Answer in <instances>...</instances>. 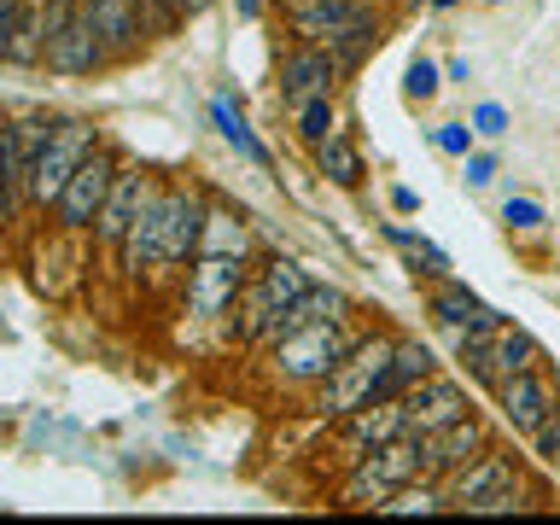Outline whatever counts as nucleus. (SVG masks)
Segmentation results:
<instances>
[{"instance_id": "1", "label": "nucleus", "mask_w": 560, "mask_h": 525, "mask_svg": "<svg viewBox=\"0 0 560 525\" xmlns=\"http://www.w3.org/2000/svg\"><path fill=\"white\" fill-rule=\"evenodd\" d=\"M420 472H427V455H420V438H392V444L357 455V462L345 467L339 490H332V508H345V514H374L380 502H392L402 485H415Z\"/></svg>"}, {"instance_id": "2", "label": "nucleus", "mask_w": 560, "mask_h": 525, "mask_svg": "<svg viewBox=\"0 0 560 525\" xmlns=\"http://www.w3.org/2000/svg\"><path fill=\"white\" fill-rule=\"evenodd\" d=\"M392 350H397V332H362V345L315 385L310 409L322 415L327 427H339L345 415L362 409V402H380V380L392 374Z\"/></svg>"}, {"instance_id": "3", "label": "nucleus", "mask_w": 560, "mask_h": 525, "mask_svg": "<svg viewBox=\"0 0 560 525\" xmlns=\"http://www.w3.org/2000/svg\"><path fill=\"white\" fill-rule=\"evenodd\" d=\"M357 345H362V327L327 322V327H304V332H292V339H280L269 357H275V374L287 385H322Z\"/></svg>"}, {"instance_id": "4", "label": "nucleus", "mask_w": 560, "mask_h": 525, "mask_svg": "<svg viewBox=\"0 0 560 525\" xmlns=\"http://www.w3.org/2000/svg\"><path fill=\"white\" fill-rule=\"evenodd\" d=\"M94 122L88 117H52V135L47 147L35 152V170H30V210H52L59 205L65 182L77 175V164L88 158V147H94Z\"/></svg>"}, {"instance_id": "5", "label": "nucleus", "mask_w": 560, "mask_h": 525, "mask_svg": "<svg viewBox=\"0 0 560 525\" xmlns=\"http://www.w3.org/2000/svg\"><path fill=\"white\" fill-rule=\"evenodd\" d=\"M117 170H122V152L112 147V140H94L88 158L77 164V175L65 182L59 205H52V222H59L65 234H88L94 217H100V205H105V192H112V182H117Z\"/></svg>"}, {"instance_id": "6", "label": "nucleus", "mask_w": 560, "mask_h": 525, "mask_svg": "<svg viewBox=\"0 0 560 525\" xmlns=\"http://www.w3.org/2000/svg\"><path fill=\"white\" fill-rule=\"evenodd\" d=\"M252 280V257L240 252H199L187 262V315L199 322H217V315L234 310V298Z\"/></svg>"}, {"instance_id": "7", "label": "nucleus", "mask_w": 560, "mask_h": 525, "mask_svg": "<svg viewBox=\"0 0 560 525\" xmlns=\"http://www.w3.org/2000/svg\"><path fill=\"white\" fill-rule=\"evenodd\" d=\"M164 222H170V182L152 175L147 192H140V210H135L129 234H122V245H117V269L129 280L158 269V257H164Z\"/></svg>"}, {"instance_id": "8", "label": "nucleus", "mask_w": 560, "mask_h": 525, "mask_svg": "<svg viewBox=\"0 0 560 525\" xmlns=\"http://www.w3.org/2000/svg\"><path fill=\"white\" fill-rule=\"evenodd\" d=\"M368 18H380L374 0H287V30L292 42L339 47L350 30H362Z\"/></svg>"}, {"instance_id": "9", "label": "nucleus", "mask_w": 560, "mask_h": 525, "mask_svg": "<svg viewBox=\"0 0 560 525\" xmlns=\"http://www.w3.org/2000/svg\"><path fill=\"white\" fill-rule=\"evenodd\" d=\"M525 479V467H520V455L514 450H502V444H485L472 462H462L444 479V497H450V514H467L472 502H485V497H497V490L508 485H520Z\"/></svg>"}, {"instance_id": "10", "label": "nucleus", "mask_w": 560, "mask_h": 525, "mask_svg": "<svg viewBox=\"0 0 560 525\" xmlns=\"http://www.w3.org/2000/svg\"><path fill=\"white\" fill-rule=\"evenodd\" d=\"M339 77H345L339 59H332L327 47H315V42H292L275 65V88H280V105H287V112H298V105L315 100V94H332Z\"/></svg>"}, {"instance_id": "11", "label": "nucleus", "mask_w": 560, "mask_h": 525, "mask_svg": "<svg viewBox=\"0 0 560 525\" xmlns=\"http://www.w3.org/2000/svg\"><path fill=\"white\" fill-rule=\"evenodd\" d=\"M392 438H409V409H402V397H385V402H362L357 415H345L339 420V455H345V467L357 462V455L368 450H380V444H392Z\"/></svg>"}, {"instance_id": "12", "label": "nucleus", "mask_w": 560, "mask_h": 525, "mask_svg": "<svg viewBox=\"0 0 560 525\" xmlns=\"http://www.w3.org/2000/svg\"><path fill=\"white\" fill-rule=\"evenodd\" d=\"M402 409H409V438H427V432H438V427H450L455 415H467L472 402H467V385L438 368V374H427L420 385H409V392H402Z\"/></svg>"}, {"instance_id": "13", "label": "nucleus", "mask_w": 560, "mask_h": 525, "mask_svg": "<svg viewBox=\"0 0 560 525\" xmlns=\"http://www.w3.org/2000/svg\"><path fill=\"white\" fill-rule=\"evenodd\" d=\"M485 444H490L485 415H472V409L455 415L450 427H438V432L420 438V455H427V472H420V479H450V472L462 467V462H472Z\"/></svg>"}, {"instance_id": "14", "label": "nucleus", "mask_w": 560, "mask_h": 525, "mask_svg": "<svg viewBox=\"0 0 560 525\" xmlns=\"http://www.w3.org/2000/svg\"><path fill=\"white\" fill-rule=\"evenodd\" d=\"M205 217H210V199H205V192L170 182V222H164V257H158V269H182V262L199 257Z\"/></svg>"}, {"instance_id": "15", "label": "nucleus", "mask_w": 560, "mask_h": 525, "mask_svg": "<svg viewBox=\"0 0 560 525\" xmlns=\"http://www.w3.org/2000/svg\"><path fill=\"white\" fill-rule=\"evenodd\" d=\"M555 402H560V385L542 374V368H532V374L508 380L502 392H497V415H502V427L514 432V438H532V432H537V420L549 415Z\"/></svg>"}, {"instance_id": "16", "label": "nucleus", "mask_w": 560, "mask_h": 525, "mask_svg": "<svg viewBox=\"0 0 560 525\" xmlns=\"http://www.w3.org/2000/svg\"><path fill=\"white\" fill-rule=\"evenodd\" d=\"M327 322H350V298L339 292V287H322V280H315V287L298 298V304H287L269 322V332H262V345L257 350H275L280 339H292V332H304V327H327Z\"/></svg>"}, {"instance_id": "17", "label": "nucleus", "mask_w": 560, "mask_h": 525, "mask_svg": "<svg viewBox=\"0 0 560 525\" xmlns=\"http://www.w3.org/2000/svg\"><path fill=\"white\" fill-rule=\"evenodd\" d=\"M147 182H152V170L122 164L117 182H112V192H105V205H100V217H94V240H100L112 257H117L122 234H129V222H135V210H140V192H147Z\"/></svg>"}, {"instance_id": "18", "label": "nucleus", "mask_w": 560, "mask_h": 525, "mask_svg": "<svg viewBox=\"0 0 560 525\" xmlns=\"http://www.w3.org/2000/svg\"><path fill=\"white\" fill-rule=\"evenodd\" d=\"M532 368H542V345L532 339L525 327H497V339H490V357H485V392L497 397L508 380H520V374H532Z\"/></svg>"}, {"instance_id": "19", "label": "nucleus", "mask_w": 560, "mask_h": 525, "mask_svg": "<svg viewBox=\"0 0 560 525\" xmlns=\"http://www.w3.org/2000/svg\"><path fill=\"white\" fill-rule=\"evenodd\" d=\"M427 315H432V327H444V332H455V339H462V332H472L485 315H497V310H490L479 292H467L462 280L438 275L432 287H427Z\"/></svg>"}, {"instance_id": "20", "label": "nucleus", "mask_w": 560, "mask_h": 525, "mask_svg": "<svg viewBox=\"0 0 560 525\" xmlns=\"http://www.w3.org/2000/svg\"><path fill=\"white\" fill-rule=\"evenodd\" d=\"M112 59L105 52V42H100V30H94V18L88 12H77L70 18V30L52 42V52H47V70H59V77H94V70Z\"/></svg>"}, {"instance_id": "21", "label": "nucleus", "mask_w": 560, "mask_h": 525, "mask_svg": "<svg viewBox=\"0 0 560 525\" xmlns=\"http://www.w3.org/2000/svg\"><path fill=\"white\" fill-rule=\"evenodd\" d=\"M82 12L94 18V30H100V42L112 59H122V52H135L140 47V35H147V24H140V7L135 0H82Z\"/></svg>"}, {"instance_id": "22", "label": "nucleus", "mask_w": 560, "mask_h": 525, "mask_svg": "<svg viewBox=\"0 0 560 525\" xmlns=\"http://www.w3.org/2000/svg\"><path fill=\"white\" fill-rule=\"evenodd\" d=\"M315 170H322L332 187H345V192H357V187H362V175H368L362 152H357V140H350L345 129H332L322 147H315Z\"/></svg>"}, {"instance_id": "23", "label": "nucleus", "mask_w": 560, "mask_h": 525, "mask_svg": "<svg viewBox=\"0 0 560 525\" xmlns=\"http://www.w3.org/2000/svg\"><path fill=\"white\" fill-rule=\"evenodd\" d=\"M7 65H18V70L47 65V0H24V18H18V35H12Z\"/></svg>"}, {"instance_id": "24", "label": "nucleus", "mask_w": 560, "mask_h": 525, "mask_svg": "<svg viewBox=\"0 0 560 525\" xmlns=\"http://www.w3.org/2000/svg\"><path fill=\"white\" fill-rule=\"evenodd\" d=\"M292 122H298V140H304V147H322V140L339 129V105H332V94H315L292 112Z\"/></svg>"}, {"instance_id": "25", "label": "nucleus", "mask_w": 560, "mask_h": 525, "mask_svg": "<svg viewBox=\"0 0 560 525\" xmlns=\"http://www.w3.org/2000/svg\"><path fill=\"white\" fill-rule=\"evenodd\" d=\"M508 514H537V490L532 485H508L497 490V497H485V502H472L467 508V520H508Z\"/></svg>"}, {"instance_id": "26", "label": "nucleus", "mask_w": 560, "mask_h": 525, "mask_svg": "<svg viewBox=\"0 0 560 525\" xmlns=\"http://www.w3.org/2000/svg\"><path fill=\"white\" fill-rule=\"evenodd\" d=\"M199 252H240V257H252L245 222H240V217H228V210H210V217H205V240H199Z\"/></svg>"}, {"instance_id": "27", "label": "nucleus", "mask_w": 560, "mask_h": 525, "mask_svg": "<svg viewBox=\"0 0 560 525\" xmlns=\"http://www.w3.org/2000/svg\"><path fill=\"white\" fill-rule=\"evenodd\" d=\"M438 88H444V82H438V65L427 59V52H415L409 70H402V100H409V105H427Z\"/></svg>"}, {"instance_id": "28", "label": "nucleus", "mask_w": 560, "mask_h": 525, "mask_svg": "<svg viewBox=\"0 0 560 525\" xmlns=\"http://www.w3.org/2000/svg\"><path fill=\"white\" fill-rule=\"evenodd\" d=\"M525 444H532V455H537V462L549 467V472H560V402L537 420V432L525 438Z\"/></svg>"}, {"instance_id": "29", "label": "nucleus", "mask_w": 560, "mask_h": 525, "mask_svg": "<svg viewBox=\"0 0 560 525\" xmlns=\"http://www.w3.org/2000/svg\"><path fill=\"white\" fill-rule=\"evenodd\" d=\"M217 122H222V135L234 140V147H240L245 158H257V164H269V152H262L257 140H252V129L240 122V112H228V100H217Z\"/></svg>"}, {"instance_id": "30", "label": "nucleus", "mask_w": 560, "mask_h": 525, "mask_svg": "<svg viewBox=\"0 0 560 525\" xmlns=\"http://www.w3.org/2000/svg\"><path fill=\"white\" fill-rule=\"evenodd\" d=\"M140 7V24H147V35H175V24H182V12L170 7V0H135Z\"/></svg>"}, {"instance_id": "31", "label": "nucleus", "mask_w": 560, "mask_h": 525, "mask_svg": "<svg viewBox=\"0 0 560 525\" xmlns=\"http://www.w3.org/2000/svg\"><path fill=\"white\" fill-rule=\"evenodd\" d=\"M502 217H508V228H520V234H537V228H542V210L532 199H508Z\"/></svg>"}, {"instance_id": "32", "label": "nucleus", "mask_w": 560, "mask_h": 525, "mask_svg": "<svg viewBox=\"0 0 560 525\" xmlns=\"http://www.w3.org/2000/svg\"><path fill=\"white\" fill-rule=\"evenodd\" d=\"M18 18H24V0H0V65H7V52H12Z\"/></svg>"}, {"instance_id": "33", "label": "nucleus", "mask_w": 560, "mask_h": 525, "mask_svg": "<svg viewBox=\"0 0 560 525\" xmlns=\"http://www.w3.org/2000/svg\"><path fill=\"white\" fill-rule=\"evenodd\" d=\"M467 187H490V182H497V158H490V152H467Z\"/></svg>"}, {"instance_id": "34", "label": "nucleus", "mask_w": 560, "mask_h": 525, "mask_svg": "<svg viewBox=\"0 0 560 525\" xmlns=\"http://www.w3.org/2000/svg\"><path fill=\"white\" fill-rule=\"evenodd\" d=\"M438 147H444V152H462V158H467V129H462V122H444V129H438Z\"/></svg>"}, {"instance_id": "35", "label": "nucleus", "mask_w": 560, "mask_h": 525, "mask_svg": "<svg viewBox=\"0 0 560 525\" xmlns=\"http://www.w3.org/2000/svg\"><path fill=\"white\" fill-rule=\"evenodd\" d=\"M392 205H397V210H402V217H409V210H415V205H420V199H415V192H409V187H397V192H392Z\"/></svg>"}, {"instance_id": "36", "label": "nucleus", "mask_w": 560, "mask_h": 525, "mask_svg": "<svg viewBox=\"0 0 560 525\" xmlns=\"http://www.w3.org/2000/svg\"><path fill=\"white\" fill-rule=\"evenodd\" d=\"M170 7H175V12H182V18H192V12H205V7H210V0H170Z\"/></svg>"}, {"instance_id": "37", "label": "nucleus", "mask_w": 560, "mask_h": 525, "mask_svg": "<svg viewBox=\"0 0 560 525\" xmlns=\"http://www.w3.org/2000/svg\"><path fill=\"white\" fill-rule=\"evenodd\" d=\"M432 7H438V12H444V7H455V0H432Z\"/></svg>"}, {"instance_id": "38", "label": "nucleus", "mask_w": 560, "mask_h": 525, "mask_svg": "<svg viewBox=\"0 0 560 525\" xmlns=\"http://www.w3.org/2000/svg\"><path fill=\"white\" fill-rule=\"evenodd\" d=\"M402 7H409V0H402Z\"/></svg>"}]
</instances>
